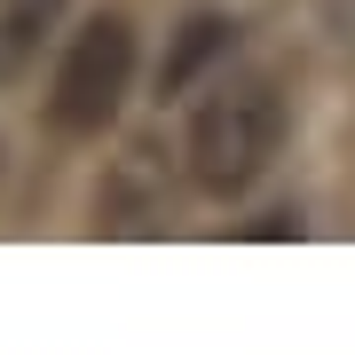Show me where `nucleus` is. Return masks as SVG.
Wrapping results in <instances>:
<instances>
[{
    "label": "nucleus",
    "instance_id": "obj_1",
    "mask_svg": "<svg viewBox=\"0 0 355 355\" xmlns=\"http://www.w3.org/2000/svg\"><path fill=\"white\" fill-rule=\"evenodd\" d=\"M277 142H284V103L268 79H214V95L198 103V119H190V174H198V190H214V198H237V190H253V182L268 174V158H277Z\"/></svg>",
    "mask_w": 355,
    "mask_h": 355
},
{
    "label": "nucleus",
    "instance_id": "obj_2",
    "mask_svg": "<svg viewBox=\"0 0 355 355\" xmlns=\"http://www.w3.org/2000/svg\"><path fill=\"white\" fill-rule=\"evenodd\" d=\"M127 79H135V32H127V16H95V24L71 40L64 71H55L48 119L64 135H103L119 119V103H127Z\"/></svg>",
    "mask_w": 355,
    "mask_h": 355
},
{
    "label": "nucleus",
    "instance_id": "obj_3",
    "mask_svg": "<svg viewBox=\"0 0 355 355\" xmlns=\"http://www.w3.org/2000/svg\"><path fill=\"white\" fill-rule=\"evenodd\" d=\"M55 16H64V0H0V79H16L48 48Z\"/></svg>",
    "mask_w": 355,
    "mask_h": 355
}]
</instances>
